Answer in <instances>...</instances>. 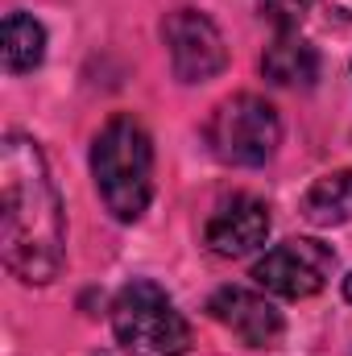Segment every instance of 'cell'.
<instances>
[{
  "label": "cell",
  "instance_id": "6da1fadb",
  "mask_svg": "<svg viewBox=\"0 0 352 356\" xmlns=\"http://www.w3.org/2000/svg\"><path fill=\"white\" fill-rule=\"evenodd\" d=\"M0 253L8 273L25 286L54 282L67 257L58 186L38 141L21 133L0 141Z\"/></svg>",
  "mask_w": 352,
  "mask_h": 356
},
{
  "label": "cell",
  "instance_id": "7a4b0ae2",
  "mask_svg": "<svg viewBox=\"0 0 352 356\" xmlns=\"http://www.w3.org/2000/svg\"><path fill=\"white\" fill-rule=\"evenodd\" d=\"M91 175L104 207L120 224H133L145 216L154 195V141L141 129V120L120 112L99 129L91 145Z\"/></svg>",
  "mask_w": 352,
  "mask_h": 356
},
{
  "label": "cell",
  "instance_id": "3957f363",
  "mask_svg": "<svg viewBox=\"0 0 352 356\" xmlns=\"http://www.w3.org/2000/svg\"><path fill=\"white\" fill-rule=\"evenodd\" d=\"M112 332L129 356H182L191 327L158 282H129L112 302Z\"/></svg>",
  "mask_w": 352,
  "mask_h": 356
},
{
  "label": "cell",
  "instance_id": "277c9868",
  "mask_svg": "<svg viewBox=\"0 0 352 356\" xmlns=\"http://www.w3.org/2000/svg\"><path fill=\"white\" fill-rule=\"evenodd\" d=\"M282 141V120L262 95H228L207 120V145L224 166H265Z\"/></svg>",
  "mask_w": 352,
  "mask_h": 356
},
{
  "label": "cell",
  "instance_id": "5b68a950",
  "mask_svg": "<svg viewBox=\"0 0 352 356\" xmlns=\"http://www.w3.org/2000/svg\"><path fill=\"white\" fill-rule=\"evenodd\" d=\"M336 269V253L311 236H294V241H282L265 253L262 261L253 266L257 286L282 294V298H311L328 286Z\"/></svg>",
  "mask_w": 352,
  "mask_h": 356
},
{
  "label": "cell",
  "instance_id": "8992f818",
  "mask_svg": "<svg viewBox=\"0 0 352 356\" xmlns=\"http://www.w3.org/2000/svg\"><path fill=\"white\" fill-rule=\"evenodd\" d=\"M162 38H166L170 67L182 83H207L228 67V46H224L216 21L195 8H175L162 21Z\"/></svg>",
  "mask_w": 352,
  "mask_h": 356
},
{
  "label": "cell",
  "instance_id": "52a82bcc",
  "mask_svg": "<svg viewBox=\"0 0 352 356\" xmlns=\"http://www.w3.org/2000/svg\"><path fill=\"white\" fill-rule=\"evenodd\" d=\"M207 311H211L216 323H224V327H228L237 340H245L249 348H273V344L282 340V332H286L282 311H278L265 294H253V290H245V286H224V290H216L211 302H207Z\"/></svg>",
  "mask_w": 352,
  "mask_h": 356
},
{
  "label": "cell",
  "instance_id": "ba28073f",
  "mask_svg": "<svg viewBox=\"0 0 352 356\" xmlns=\"http://www.w3.org/2000/svg\"><path fill=\"white\" fill-rule=\"evenodd\" d=\"M269 236V207L253 195H232L216 207V216L203 228V241L216 257H245L262 249Z\"/></svg>",
  "mask_w": 352,
  "mask_h": 356
},
{
  "label": "cell",
  "instance_id": "9c48e42d",
  "mask_svg": "<svg viewBox=\"0 0 352 356\" xmlns=\"http://www.w3.org/2000/svg\"><path fill=\"white\" fill-rule=\"evenodd\" d=\"M262 71L269 83L278 88H311L319 79V54L311 42H303L294 29L290 33H278L273 46L265 50L262 58Z\"/></svg>",
  "mask_w": 352,
  "mask_h": 356
},
{
  "label": "cell",
  "instance_id": "30bf717a",
  "mask_svg": "<svg viewBox=\"0 0 352 356\" xmlns=\"http://www.w3.org/2000/svg\"><path fill=\"white\" fill-rule=\"evenodd\" d=\"M303 216L311 224H319V228H332V224L352 220V166L315 178L307 186V195H303Z\"/></svg>",
  "mask_w": 352,
  "mask_h": 356
},
{
  "label": "cell",
  "instance_id": "8fae6325",
  "mask_svg": "<svg viewBox=\"0 0 352 356\" xmlns=\"http://www.w3.org/2000/svg\"><path fill=\"white\" fill-rule=\"evenodd\" d=\"M46 58V29L29 13H8L4 17V71L25 75Z\"/></svg>",
  "mask_w": 352,
  "mask_h": 356
},
{
  "label": "cell",
  "instance_id": "7c38bea8",
  "mask_svg": "<svg viewBox=\"0 0 352 356\" xmlns=\"http://www.w3.org/2000/svg\"><path fill=\"white\" fill-rule=\"evenodd\" d=\"M257 4H262V13L282 29V33L298 29V21H303L307 8H311V0H257Z\"/></svg>",
  "mask_w": 352,
  "mask_h": 356
},
{
  "label": "cell",
  "instance_id": "4fadbf2b",
  "mask_svg": "<svg viewBox=\"0 0 352 356\" xmlns=\"http://www.w3.org/2000/svg\"><path fill=\"white\" fill-rule=\"evenodd\" d=\"M336 17H344V21H352V0H323Z\"/></svg>",
  "mask_w": 352,
  "mask_h": 356
},
{
  "label": "cell",
  "instance_id": "5bb4252c",
  "mask_svg": "<svg viewBox=\"0 0 352 356\" xmlns=\"http://www.w3.org/2000/svg\"><path fill=\"white\" fill-rule=\"evenodd\" d=\"M344 298H349V302H352V273H349V277H344Z\"/></svg>",
  "mask_w": 352,
  "mask_h": 356
}]
</instances>
